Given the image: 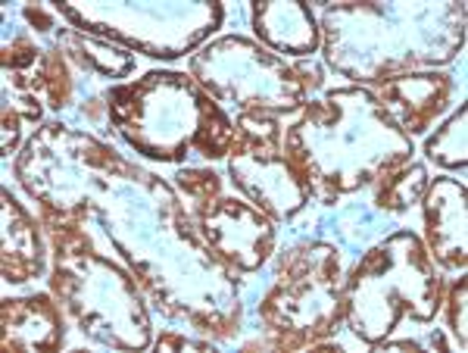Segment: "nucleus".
Returning a JSON list of instances; mask_svg holds the SVG:
<instances>
[{
	"instance_id": "nucleus-1",
	"label": "nucleus",
	"mask_w": 468,
	"mask_h": 353,
	"mask_svg": "<svg viewBox=\"0 0 468 353\" xmlns=\"http://www.w3.org/2000/svg\"><path fill=\"white\" fill-rule=\"evenodd\" d=\"M428 238L447 266H465V191L441 182L428 198Z\"/></svg>"
},
{
	"instance_id": "nucleus-6",
	"label": "nucleus",
	"mask_w": 468,
	"mask_h": 353,
	"mask_svg": "<svg viewBox=\"0 0 468 353\" xmlns=\"http://www.w3.org/2000/svg\"><path fill=\"white\" fill-rule=\"evenodd\" d=\"M450 326L459 337V348H465V279L452 284L450 294Z\"/></svg>"
},
{
	"instance_id": "nucleus-2",
	"label": "nucleus",
	"mask_w": 468,
	"mask_h": 353,
	"mask_svg": "<svg viewBox=\"0 0 468 353\" xmlns=\"http://www.w3.org/2000/svg\"><path fill=\"white\" fill-rule=\"evenodd\" d=\"M447 94H450L447 75H415V79L388 81L381 91V101L403 112V123L410 132H425V125L443 110Z\"/></svg>"
},
{
	"instance_id": "nucleus-7",
	"label": "nucleus",
	"mask_w": 468,
	"mask_h": 353,
	"mask_svg": "<svg viewBox=\"0 0 468 353\" xmlns=\"http://www.w3.org/2000/svg\"><path fill=\"white\" fill-rule=\"evenodd\" d=\"M26 16L32 19V22H37V26H41V32H50V28H54V22H50V16H44L41 10H32V6H28Z\"/></svg>"
},
{
	"instance_id": "nucleus-3",
	"label": "nucleus",
	"mask_w": 468,
	"mask_h": 353,
	"mask_svg": "<svg viewBox=\"0 0 468 353\" xmlns=\"http://www.w3.org/2000/svg\"><path fill=\"white\" fill-rule=\"evenodd\" d=\"M421 191H425V169L410 166V169L394 172V176L384 178L378 204L388 207V209H406L412 200H419Z\"/></svg>"
},
{
	"instance_id": "nucleus-5",
	"label": "nucleus",
	"mask_w": 468,
	"mask_h": 353,
	"mask_svg": "<svg viewBox=\"0 0 468 353\" xmlns=\"http://www.w3.org/2000/svg\"><path fill=\"white\" fill-rule=\"evenodd\" d=\"M178 185L185 187L187 194H194V198L209 200V198H213V194L218 191V176H213V172H197V169H191V172H181V176H178Z\"/></svg>"
},
{
	"instance_id": "nucleus-4",
	"label": "nucleus",
	"mask_w": 468,
	"mask_h": 353,
	"mask_svg": "<svg viewBox=\"0 0 468 353\" xmlns=\"http://www.w3.org/2000/svg\"><path fill=\"white\" fill-rule=\"evenodd\" d=\"M431 160L443 166H465V107L447 123V129L428 141Z\"/></svg>"
}]
</instances>
